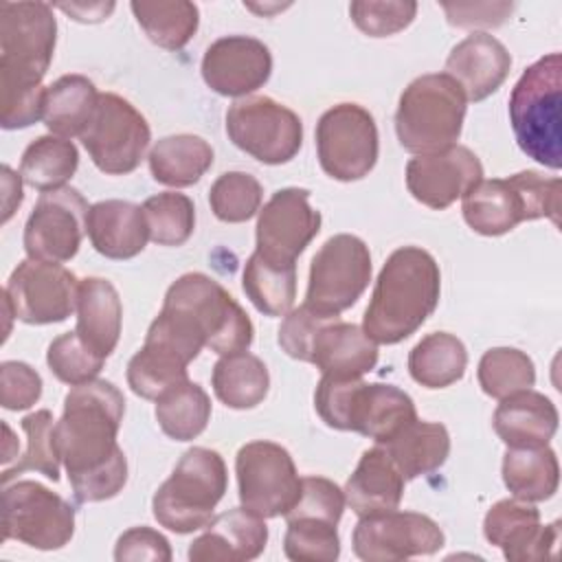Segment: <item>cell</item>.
<instances>
[{
  "label": "cell",
  "mask_w": 562,
  "mask_h": 562,
  "mask_svg": "<svg viewBox=\"0 0 562 562\" xmlns=\"http://www.w3.org/2000/svg\"><path fill=\"white\" fill-rule=\"evenodd\" d=\"M125 415L123 393L108 380L77 384L55 422V446L77 503L114 498L127 483V459L116 443Z\"/></svg>",
  "instance_id": "1"
},
{
  "label": "cell",
  "mask_w": 562,
  "mask_h": 562,
  "mask_svg": "<svg viewBox=\"0 0 562 562\" xmlns=\"http://www.w3.org/2000/svg\"><path fill=\"white\" fill-rule=\"evenodd\" d=\"M57 22L46 2H0V125L31 127L44 119L42 79L53 61Z\"/></svg>",
  "instance_id": "2"
},
{
  "label": "cell",
  "mask_w": 562,
  "mask_h": 562,
  "mask_svg": "<svg viewBox=\"0 0 562 562\" xmlns=\"http://www.w3.org/2000/svg\"><path fill=\"white\" fill-rule=\"evenodd\" d=\"M441 272L435 257L419 246H402L384 261L362 329L375 345H397L413 336L435 312Z\"/></svg>",
  "instance_id": "3"
},
{
  "label": "cell",
  "mask_w": 562,
  "mask_h": 562,
  "mask_svg": "<svg viewBox=\"0 0 562 562\" xmlns=\"http://www.w3.org/2000/svg\"><path fill=\"white\" fill-rule=\"evenodd\" d=\"M314 408L336 430H351L375 443L391 441L404 426L417 419L408 393L393 384L342 380L323 375L314 391Z\"/></svg>",
  "instance_id": "4"
},
{
  "label": "cell",
  "mask_w": 562,
  "mask_h": 562,
  "mask_svg": "<svg viewBox=\"0 0 562 562\" xmlns=\"http://www.w3.org/2000/svg\"><path fill=\"white\" fill-rule=\"evenodd\" d=\"M562 57L549 53L533 61L509 94V123L518 147L536 162L562 167Z\"/></svg>",
  "instance_id": "5"
},
{
  "label": "cell",
  "mask_w": 562,
  "mask_h": 562,
  "mask_svg": "<svg viewBox=\"0 0 562 562\" xmlns=\"http://www.w3.org/2000/svg\"><path fill=\"white\" fill-rule=\"evenodd\" d=\"M560 178H544L538 171H518L509 178L476 182L461 200L465 224L485 237H498L520 222L549 217L560 224Z\"/></svg>",
  "instance_id": "6"
},
{
  "label": "cell",
  "mask_w": 562,
  "mask_h": 562,
  "mask_svg": "<svg viewBox=\"0 0 562 562\" xmlns=\"http://www.w3.org/2000/svg\"><path fill=\"white\" fill-rule=\"evenodd\" d=\"M461 86L446 72L413 79L397 103L395 134L400 145L417 156L439 154L457 145L468 110Z\"/></svg>",
  "instance_id": "7"
},
{
  "label": "cell",
  "mask_w": 562,
  "mask_h": 562,
  "mask_svg": "<svg viewBox=\"0 0 562 562\" xmlns=\"http://www.w3.org/2000/svg\"><path fill=\"white\" fill-rule=\"evenodd\" d=\"M228 485L226 463L211 448H189L151 498L154 518L176 533H191L213 520Z\"/></svg>",
  "instance_id": "8"
},
{
  "label": "cell",
  "mask_w": 562,
  "mask_h": 562,
  "mask_svg": "<svg viewBox=\"0 0 562 562\" xmlns=\"http://www.w3.org/2000/svg\"><path fill=\"white\" fill-rule=\"evenodd\" d=\"M162 307L184 316L202 334L204 345L220 356L246 351L252 342L255 327L244 307L202 272L178 277L169 285Z\"/></svg>",
  "instance_id": "9"
},
{
  "label": "cell",
  "mask_w": 562,
  "mask_h": 562,
  "mask_svg": "<svg viewBox=\"0 0 562 562\" xmlns=\"http://www.w3.org/2000/svg\"><path fill=\"white\" fill-rule=\"evenodd\" d=\"M369 281V246L349 233L334 235L312 257L303 305L323 316H340L356 305Z\"/></svg>",
  "instance_id": "10"
},
{
  "label": "cell",
  "mask_w": 562,
  "mask_h": 562,
  "mask_svg": "<svg viewBox=\"0 0 562 562\" xmlns=\"http://www.w3.org/2000/svg\"><path fill=\"white\" fill-rule=\"evenodd\" d=\"M79 138L99 171L125 176L145 158L151 130L147 119L127 99L114 92H101Z\"/></svg>",
  "instance_id": "11"
},
{
  "label": "cell",
  "mask_w": 562,
  "mask_h": 562,
  "mask_svg": "<svg viewBox=\"0 0 562 562\" xmlns=\"http://www.w3.org/2000/svg\"><path fill=\"white\" fill-rule=\"evenodd\" d=\"M75 533V507L37 481L7 483L2 490V540H20L55 551Z\"/></svg>",
  "instance_id": "12"
},
{
  "label": "cell",
  "mask_w": 562,
  "mask_h": 562,
  "mask_svg": "<svg viewBox=\"0 0 562 562\" xmlns=\"http://www.w3.org/2000/svg\"><path fill=\"white\" fill-rule=\"evenodd\" d=\"M378 125L358 103H338L316 123V154L323 171L340 182H353L375 167Z\"/></svg>",
  "instance_id": "13"
},
{
  "label": "cell",
  "mask_w": 562,
  "mask_h": 562,
  "mask_svg": "<svg viewBox=\"0 0 562 562\" xmlns=\"http://www.w3.org/2000/svg\"><path fill=\"white\" fill-rule=\"evenodd\" d=\"M226 134L235 147L263 165L290 162L303 145L296 112L270 97H246L226 112Z\"/></svg>",
  "instance_id": "14"
},
{
  "label": "cell",
  "mask_w": 562,
  "mask_h": 562,
  "mask_svg": "<svg viewBox=\"0 0 562 562\" xmlns=\"http://www.w3.org/2000/svg\"><path fill=\"white\" fill-rule=\"evenodd\" d=\"M235 472L241 507L261 518L285 516L299 498L301 476L290 452L274 441H250L237 450Z\"/></svg>",
  "instance_id": "15"
},
{
  "label": "cell",
  "mask_w": 562,
  "mask_h": 562,
  "mask_svg": "<svg viewBox=\"0 0 562 562\" xmlns=\"http://www.w3.org/2000/svg\"><path fill=\"white\" fill-rule=\"evenodd\" d=\"M79 279L61 263L24 259L11 272L2 299L26 325L66 321L77 310Z\"/></svg>",
  "instance_id": "16"
},
{
  "label": "cell",
  "mask_w": 562,
  "mask_h": 562,
  "mask_svg": "<svg viewBox=\"0 0 562 562\" xmlns=\"http://www.w3.org/2000/svg\"><path fill=\"white\" fill-rule=\"evenodd\" d=\"M88 211L86 198L72 187L42 193L24 224V250L29 259L50 263L72 259L86 233Z\"/></svg>",
  "instance_id": "17"
},
{
  "label": "cell",
  "mask_w": 562,
  "mask_h": 562,
  "mask_svg": "<svg viewBox=\"0 0 562 562\" xmlns=\"http://www.w3.org/2000/svg\"><path fill=\"white\" fill-rule=\"evenodd\" d=\"M439 525L417 512H384L364 516L353 527V553L364 562H400L415 555H432L443 547Z\"/></svg>",
  "instance_id": "18"
},
{
  "label": "cell",
  "mask_w": 562,
  "mask_h": 562,
  "mask_svg": "<svg viewBox=\"0 0 562 562\" xmlns=\"http://www.w3.org/2000/svg\"><path fill=\"white\" fill-rule=\"evenodd\" d=\"M321 231V213L310 206V191L285 187L259 209L257 252L270 261L294 263Z\"/></svg>",
  "instance_id": "19"
},
{
  "label": "cell",
  "mask_w": 562,
  "mask_h": 562,
  "mask_svg": "<svg viewBox=\"0 0 562 562\" xmlns=\"http://www.w3.org/2000/svg\"><path fill=\"white\" fill-rule=\"evenodd\" d=\"M481 180L483 165L463 145H452L439 154L415 156L406 162V187L411 195L435 211L448 209Z\"/></svg>",
  "instance_id": "20"
},
{
  "label": "cell",
  "mask_w": 562,
  "mask_h": 562,
  "mask_svg": "<svg viewBox=\"0 0 562 562\" xmlns=\"http://www.w3.org/2000/svg\"><path fill=\"white\" fill-rule=\"evenodd\" d=\"M490 544L503 549L509 562H536L551 558L560 540V522L540 525V512L520 498L494 503L483 520Z\"/></svg>",
  "instance_id": "21"
},
{
  "label": "cell",
  "mask_w": 562,
  "mask_h": 562,
  "mask_svg": "<svg viewBox=\"0 0 562 562\" xmlns=\"http://www.w3.org/2000/svg\"><path fill=\"white\" fill-rule=\"evenodd\" d=\"M270 72V48L250 35L220 37L202 57V79L222 97H246L261 88Z\"/></svg>",
  "instance_id": "22"
},
{
  "label": "cell",
  "mask_w": 562,
  "mask_h": 562,
  "mask_svg": "<svg viewBox=\"0 0 562 562\" xmlns=\"http://www.w3.org/2000/svg\"><path fill=\"white\" fill-rule=\"evenodd\" d=\"M268 527L261 516L246 507L228 509L206 525L189 547L191 562H244L263 553Z\"/></svg>",
  "instance_id": "23"
},
{
  "label": "cell",
  "mask_w": 562,
  "mask_h": 562,
  "mask_svg": "<svg viewBox=\"0 0 562 562\" xmlns=\"http://www.w3.org/2000/svg\"><path fill=\"white\" fill-rule=\"evenodd\" d=\"M509 68L512 55L490 33L468 35L446 59V75L461 86L468 101H483L496 92L507 79Z\"/></svg>",
  "instance_id": "24"
},
{
  "label": "cell",
  "mask_w": 562,
  "mask_h": 562,
  "mask_svg": "<svg viewBox=\"0 0 562 562\" xmlns=\"http://www.w3.org/2000/svg\"><path fill=\"white\" fill-rule=\"evenodd\" d=\"M404 481L384 446L375 443L362 452L353 474L347 479L345 503L358 518L393 512L402 503Z\"/></svg>",
  "instance_id": "25"
},
{
  "label": "cell",
  "mask_w": 562,
  "mask_h": 562,
  "mask_svg": "<svg viewBox=\"0 0 562 562\" xmlns=\"http://www.w3.org/2000/svg\"><path fill=\"white\" fill-rule=\"evenodd\" d=\"M86 233L92 248L108 259H132L143 252L149 233L143 209L127 200H101L90 206Z\"/></svg>",
  "instance_id": "26"
},
{
  "label": "cell",
  "mask_w": 562,
  "mask_h": 562,
  "mask_svg": "<svg viewBox=\"0 0 562 562\" xmlns=\"http://www.w3.org/2000/svg\"><path fill=\"white\" fill-rule=\"evenodd\" d=\"M312 364L323 375L353 380L362 378L378 364V345L364 334L362 327L331 318L318 331L312 347Z\"/></svg>",
  "instance_id": "27"
},
{
  "label": "cell",
  "mask_w": 562,
  "mask_h": 562,
  "mask_svg": "<svg viewBox=\"0 0 562 562\" xmlns=\"http://www.w3.org/2000/svg\"><path fill=\"white\" fill-rule=\"evenodd\" d=\"M492 426L507 448L547 446L558 430V408L538 391H518L501 400Z\"/></svg>",
  "instance_id": "28"
},
{
  "label": "cell",
  "mask_w": 562,
  "mask_h": 562,
  "mask_svg": "<svg viewBox=\"0 0 562 562\" xmlns=\"http://www.w3.org/2000/svg\"><path fill=\"white\" fill-rule=\"evenodd\" d=\"M123 307L116 288L101 277L79 281L77 327L79 338L101 358H108L121 336Z\"/></svg>",
  "instance_id": "29"
},
{
  "label": "cell",
  "mask_w": 562,
  "mask_h": 562,
  "mask_svg": "<svg viewBox=\"0 0 562 562\" xmlns=\"http://www.w3.org/2000/svg\"><path fill=\"white\" fill-rule=\"evenodd\" d=\"M406 481L439 470L450 454V435L437 422H411L391 441L380 443Z\"/></svg>",
  "instance_id": "30"
},
{
  "label": "cell",
  "mask_w": 562,
  "mask_h": 562,
  "mask_svg": "<svg viewBox=\"0 0 562 562\" xmlns=\"http://www.w3.org/2000/svg\"><path fill=\"white\" fill-rule=\"evenodd\" d=\"M149 171L167 187H191L213 165V147L195 134H173L156 140L149 156Z\"/></svg>",
  "instance_id": "31"
},
{
  "label": "cell",
  "mask_w": 562,
  "mask_h": 562,
  "mask_svg": "<svg viewBox=\"0 0 562 562\" xmlns=\"http://www.w3.org/2000/svg\"><path fill=\"white\" fill-rule=\"evenodd\" d=\"M505 487L520 501H549L560 485V463L547 446L507 448L503 457Z\"/></svg>",
  "instance_id": "32"
},
{
  "label": "cell",
  "mask_w": 562,
  "mask_h": 562,
  "mask_svg": "<svg viewBox=\"0 0 562 562\" xmlns=\"http://www.w3.org/2000/svg\"><path fill=\"white\" fill-rule=\"evenodd\" d=\"M211 384L222 404L235 411H246L263 402L270 389V375L261 358L248 351H235L220 356L213 364Z\"/></svg>",
  "instance_id": "33"
},
{
  "label": "cell",
  "mask_w": 562,
  "mask_h": 562,
  "mask_svg": "<svg viewBox=\"0 0 562 562\" xmlns=\"http://www.w3.org/2000/svg\"><path fill=\"white\" fill-rule=\"evenodd\" d=\"M99 94L94 83L83 75H64L46 90L44 125L61 138L81 136L88 125Z\"/></svg>",
  "instance_id": "34"
},
{
  "label": "cell",
  "mask_w": 562,
  "mask_h": 562,
  "mask_svg": "<svg viewBox=\"0 0 562 562\" xmlns=\"http://www.w3.org/2000/svg\"><path fill=\"white\" fill-rule=\"evenodd\" d=\"M465 367V345L448 331H432L424 336L408 353V373L426 389H446L459 382Z\"/></svg>",
  "instance_id": "35"
},
{
  "label": "cell",
  "mask_w": 562,
  "mask_h": 562,
  "mask_svg": "<svg viewBox=\"0 0 562 562\" xmlns=\"http://www.w3.org/2000/svg\"><path fill=\"white\" fill-rule=\"evenodd\" d=\"M241 285L261 314L285 316L296 299V263L270 261L255 250L244 266Z\"/></svg>",
  "instance_id": "36"
},
{
  "label": "cell",
  "mask_w": 562,
  "mask_h": 562,
  "mask_svg": "<svg viewBox=\"0 0 562 562\" xmlns=\"http://www.w3.org/2000/svg\"><path fill=\"white\" fill-rule=\"evenodd\" d=\"M79 167V151L72 140L48 134L31 140L20 160L22 180L46 193L61 189Z\"/></svg>",
  "instance_id": "37"
},
{
  "label": "cell",
  "mask_w": 562,
  "mask_h": 562,
  "mask_svg": "<svg viewBox=\"0 0 562 562\" xmlns=\"http://www.w3.org/2000/svg\"><path fill=\"white\" fill-rule=\"evenodd\" d=\"M209 419L211 397L198 382L184 380L156 400V422L176 441L195 439L204 432Z\"/></svg>",
  "instance_id": "38"
},
{
  "label": "cell",
  "mask_w": 562,
  "mask_h": 562,
  "mask_svg": "<svg viewBox=\"0 0 562 562\" xmlns=\"http://www.w3.org/2000/svg\"><path fill=\"white\" fill-rule=\"evenodd\" d=\"M136 22L145 35L165 50L184 48L198 31L200 11L193 2H132L130 4Z\"/></svg>",
  "instance_id": "39"
},
{
  "label": "cell",
  "mask_w": 562,
  "mask_h": 562,
  "mask_svg": "<svg viewBox=\"0 0 562 562\" xmlns=\"http://www.w3.org/2000/svg\"><path fill=\"white\" fill-rule=\"evenodd\" d=\"M187 362L158 342L145 340L127 362V384L143 400H158L176 384L189 380Z\"/></svg>",
  "instance_id": "40"
},
{
  "label": "cell",
  "mask_w": 562,
  "mask_h": 562,
  "mask_svg": "<svg viewBox=\"0 0 562 562\" xmlns=\"http://www.w3.org/2000/svg\"><path fill=\"white\" fill-rule=\"evenodd\" d=\"M476 378L485 395L503 400L518 391L531 389L536 382V367L533 360L520 349L494 347L481 356Z\"/></svg>",
  "instance_id": "41"
},
{
  "label": "cell",
  "mask_w": 562,
  "mask_h": 562,
  "mask_svg": "<svg viewBox=\"0 0 562 562\" xmlns=\"http://www.w3.org/2000/svg\"><path fill=\"white\" fill-rule=\"evenodd\" d=\"M22 430L26 432V450L24 454L2 470V485H7L11 479L26 470H35L50 479L53 483L59 481V452L55 446V419L53 413L42 408L35 413H29L22 419Z\"/></svg>",
  "instance_id": "42"
},
{
  "label": "cell",
  "mask_w": 562,
  "mask_h": 562,
  "mask_svg": "<svg viewBox=\"0 0 562 562\" xmlns=\"http://www.w3.org/2000/svg\"><path fill=\"white\" fill-rule=\"evenodd\" d=\"M149 239L158 246H182L195 228V206L184 193L165 191L143 202Z\"/></svg>",
  "instance_id": "43"
},
{
  "label": "cell",
  "mask_w": 562,
  "mask_h": 562,
  "mask_svg": "<svg viewBox=\"0 0 562 562\" xmlns=\"http://www.w3.org/2000/svg\"><path fill=\"white\" fill-rule=\"evenodd\" d=\"M263 189L259 180L246 171H226L209 189L213 215L226 224L248 222L259 213Z\"/></svg>",
  "instance_id": "44"
},
{
  "label": "cell",
  "mask_w": 562,
  "mask_h": 562,
  "mask_svg": "<svg viewBox=\"0 0 562 562\" xmlns=\"http://www.w3.org/2000/svg\"><path fill=\"white\" fill-rule=\"evenodd\" d=\"M283 551L294 562H334L340 555L338 529L325 520H285Z\"/></svg>",
  "instance_id": "45"
},
{
  "label": "cell",
  "mask_w": 562,
  "mask_h": 562,
  "mask_svg": "<svg viewBox=\"0 0 562 562\" xmlns=\"http://www.w3.org/2000/svg\"><path fill=\"white\" fill-rule=\"evenodd\" d=\"M46 362L50 373L70 386L90 382L99 375L105 364V358L94 353L77 331H66L57 336L46 351Z\"/></svg>",
  "instance_id": "46"
},
{
  "label": "cell",
  "mask_w": 562,
  "mask_h": 562,
  "mask_svg": "<svg viewBox=\"0 0 562 562\" xmlns=\"http://www.w3.org/2000/svg\"><path fill=\"white\" fill-rule=\"evenodd\" d=\"M345 509V492L325 476H303L301 492L285 520L307 518L338 525Z\"/></svg>",
  "instance_id": "47"
},
{
  "label": "cell",
  "mask_w": 562,
  "mask_h": 562,
  "mask_svg": "<svg viewBox=\"0 0 562 562\" xmlns=\"http://www.w3.org/2000/svg\"><path fill=\"white\" fill-rule=\"evenodd\" d=\"M353 24L371 37H389L404 31L417 15V2H373L356 0L349 4Z\"/></svg>",
  "instance_id": "48"
},
{
  "label": "cell",
  "mask_w": 562,
  "mask_h": 562,
  "mask_svg": "<svg viewBox=\"0 0 562 562\" xmlns=\"http://www.w3.org/2000/svg\"><path fill=\"white\" fill-rule=\"evenodd\" d=\"M331 318H338V316H323V314L301 305V307L290 310L285 314V318L279 327V338L277 340L290 358L301 360V362H310L314 340H316L318 331L323 329V325Z\"/></svg>",
  "instance_id": "49"
},
{
  "label": "cell",
  "mask_w": 562,
  "mask_h": 562,
  "mask_svg": "<svg viewBox=\"0 0 562 562\" xmlns=\"http://www.w3.org/2000/svg\"><path fill=\"white\" fill-rule=\"evenodd\" d=\"M42 397L40 373L20 360H4L0 364V404L7 411L31 408Z\"/></svg>",
  "instance_id": "50"
},
{
  "label": "cell",
  "mask_w": 562,
  "mask_h": 562,
  "mask_svg": "<svg viewBox=\"0 0 562 562\" xmlns=\"http://www.w3.org/2000/svg\"><path fill=\"white\" fill-rule=\"evenodd\" d=\"M114 560L116 562H138V560L169 562L171 547H169V540L156 529L132 527L119 536L114 547Z\"/></svg>",
  "instance_id": "51"
},
{
  "label": "cell",
  "mask_w": 562,
  "mask_h": 562,
  "mask_svg": "<svg viewBox=\"0 0 562 562\" xmlns=\"http://www.w3.org/2000/svg\"><path fill=\"white\" fill-rule=\"evenodd\" d=\"M512 9H514L512 2H465V4L446 2L443 4L448 22L452 26H461V29L501 26L507 20V15L512 13Z\"/></svg>",
  "instance_id": "52"
},
{
  "label": "cell",
  "mask_w": 562,
  "mask_h": 562,
  "mask_svg": "<svg viewBox=\"0 0 562 562\" xmlns=\"http://www.w3.org/2000/svg\"><path fill=\"white\" fill-rule=\"evenodd\" d=\"M20 178L22 176H15L9 165H2V189H4L2 222H9L13 211L22 204V182H20Z\"/></svg>",
  "instance_id": "53"
},
{
  "label": "cell",
  "mask_w": 562,
  "mask_h": 562,
  "mask_svg": "<svg viewBox=\"0 0 562 562\" xmlns=\"http://www.w3.org/2000/svg\"><path fill=\"white\" fill-rule=\"evenodd\" d=\"M64 13H68L72 20L79 22H101L114 11V2H99V4H83V2H70V4H57Z\"/></svg>",
  "instance_id": "54"
}]
</instances>
